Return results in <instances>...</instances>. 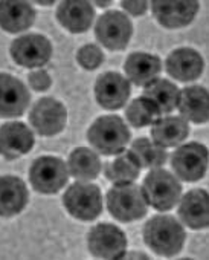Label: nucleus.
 Listing matches in <instances>:
<instances>
[{
  "instance_id": "obj_1",
  "label": "nucleus",
  "mask_w": 209,
  "mask_h": 260,
  "mask_svg": "<svg viewBox=\"0 0 209 260\" xmlns=\"http://www.w3.org/2000/svg\"><path fill=\"white\" fill-rule=\"evenodd\" d=\"M87 140L102 155H119L130 141V130L121 116L106 115L90 125Z\"/></svg>"
},
{
  "instance_id": "obj_2",
  "label": "nucleus",
  "mask_w": 209,
  "mask_h": 260,
  "mask_svg": "<svg viewBox=\"0 0 209 260\" xmlns=\"http://www.w3.org/2000/svg\"><path fill=\"white\" fill-rule=\"evenodd\" d=\"M144 240L156 254L171 257L183 248L185 230L171 216H154L144 226Z\"/></svg>"
},
{
  "instance_id": "obj_3",
  "label": "nucleus",
  "mask_w": 209,
  "mask_h": 260,
  "mask_svg": "<svg viewBox=\"0 0 209 260\" xmlns=\"http://www.w3.org/2000/svg\"><path fill=\"white\" fill-rule=\"evenodd\" d=\"M110 214L119 222H132L147 214V199L142 188L135 182L116 184L107 193Z\"/></svg>"
},
{
  "instance_id": "obj_4",
  "label": "nucleus",
  "mask_w": 209,
  "mask_h": 260,
  "mask_svg": "<svg viewBox=\"0 0 209 260\" xmlns=\"http://www.w3.org/2000/svg\"><path fill=\"white\" fill-rule=\"evenodd\" d=\"M142 191L147 199V204L157 211H168L171 210L180 199L182 185L170 172L163 169L151 170L142 184Z\"/></svg>"
},
{
  "instance_id": "obj_5",
  "label": "nucleus",
  "mask_w": 209,
  "mask_h": 260,
  "mask_svg": "<svg viewBox=\"0 0 209 260\" xmlns=\"http://www.w3.org/2000/svg\"><path fill=\"white\" fill-rule=\"evenodd\" d=\"M66 210L79 220H93L102 211V196L95 184L76 182L63 198Z\"/></svg>"
},
{
  "instance_id": "obj_6",
  "label": "nucleus",
  "mask_w": 209,
  "mask_h": 260,
  "mask_svg": "<svg viewBox=\"0 0 209 260\" xmlns=\"http://www.w3.org/2000/svg\"><path fill=\"white\" fill-rule=\"evenodd\" d=\"M133 34L132 20L121 11H107L102 14L95 28V36L101 45L110 51L124 49Z\"/></svg>"
},
{
  "instance_id": "obj_7",
  "label": "nucleus",
  "mask_w": 209,
  "mask_h": 260,
  "mask_svg": "<svg viewBox=\"0 0 209 260\" xmlns=\"http://www.w3.org/2000/svg\"><path fill=\"white\" fill-rule=\"evenodd\" d=\"M87 245L90 252L99 258H121L127 248V237L116 225L99 223L89 231Z\"/></svg>"
},
{
  "instance_id": "obj_8",
  "label": "nucleus",
  "mask_w": 209,
  "mask_h": 260,
  "mask_svg": "<svg viewBox=\"0 0 209 260\" xmlns=\"http://www.w3.org/2000/svg\"><path fill=\"white\" fill-rule=\"evenodd\" d=\"M29 179L32 187L45 194H54L60 191L67 182L66 164L54 156H41L32 162L29 170Z\"/></svg>"
},
{
  "instance_id": "obj_9",
  "label": "nucleus",
  "mask_w": 209,
  "mask_h": 260,
  "mask_svg": "<svg viewBox=\"0 0 209 260\" xmlns=\"http://www.w3.org/2000/svg\"><path fill=\"white\" fill-rule=\"evenodd\" d=\"M171 166L180 179L186 182L198 181L207 169V149L198 143L185 144L173 153Z\"/></svg>"
},
{
  "instance_id": "obj_10",
  "label": "nucleus",
  "mask_w": 209,
  "mask_h": 260,
  "mask_svg": "<svg viewBox=\"0 0 209 260\" xmlns=\"http://www.w3.org/2000/svg\"><path fill=\"white\" fill-rule=\"evenodd\" d=\"M29 121L41 137H54L66 127L67 112L55 98H41L31 109Z\"/></svg>"
},
{
  "instance_id": "obj_11",
  "label": "nucleus",
  "mask_w": 209,
  "mask_h": 260,
  "mask_svg": "<svg viewBox=\"0 0 209 260\" xmlns=\"http://www.w3.org/2000/svg\"><path fill=\"white\" fill-rule=\"evenodd\" d=\"M11 55L14 61L20 66L40 68L49 61L52 55V45L43 36L28 34L13 42Z\"/></svg>"
},
{
  "instance_id": "obj_12",
  "label": "nucleus",
  "mask_w": 209,
  "mask_h": 260,
  "mask_svg": "<svg viewBox=\"0 0 209 260\" xmlns=\"http://www.w3.org/2000/svg\"><path fill=\"white\" fill-rule=\"evenodd\" d=\"M31 95L26 86L10 74H0V116L14 118L25 113Z\"/></svg>"
},
{
  "instance_id": "obj_13",
  "label": "nucleus",
  "mask_w": 209,
  "mask_h": 260,
  "mask_svg": "<svg viewBox=\"0 0 209 260\" xmlns=\"http://www.w3.org/2000/svg\"><path fill=\"white\" fill-rule=\"evenodd\" d=\"M96 101L109 110L122 107L130 96V83L118 72L102 74L95 84Z\"/></svg>"
},
{
  "instance_id": "obj_14",
  "label": "nucleus",
  "mask_w": 209,
  "mask_h": 260,
  "mask_svg": "<svg viewBox=\"0 0 209 260\" xmlns=\"http://www.w3.org/2000/svg\"><path fill=\"white\" fill-rule=\"evenodd\" d=\"M151 11L162 26L174 29L183 28L194 20L198 11V4L192 2V0H183V2L154 0V2H151Z\"/></svg>"
},
{
  "instance_id": "obj_15",
  "label": "nucleus",
  "mask_w": 209,
  "mask_h": 260,
  "mask_svg": "<svg viewBox=\"0 0 209 260\" xmlns=\"http://www.w3.org/2000/svg\"><path fill=\"white\" fill-rule=\"evenodd\" d=\"M34 147V134L23 122H7L0 127V155L17 159Z\"/></svg>"
},
{
  "instance_id": "obj_16",
  "label": "nucleus",
  "mask_w": 209,
  "mask_h": 260,
  "mask_svg": "<svg viewBox=\"0 0 209 260\" xmlns=\"http://www.w3.org/2000/svg\"><path fill=\"white\" fill-rule=\"evenodd\" d=\"M179 217L192 230H203L209 223V199L203 188L188 191L179 207Z\"/></svg>"
},
{
  "instance_id": "obj_17",
  "label": "nucleus",
  "mask_w": 209,
  "mask_h": 260,
  "mask_svg": "<svg viewBox=\"0 0 209 260\" xmlns=\"http://www.w3.org/2000/svg\"><path fill=\"white\" fill-rule=\"evenodd\" d=\"M201 55L191 48H180L173 51L166 58L168 74L179 81H192L203 72Z\"/></svg>"
},
{
  "instance_id": "obj_18",
  "label": "nucleus",
  "mask_w": 209,
  "mask_h": 260,
  "mask_svg": "<svg viewBox=\"0 0 209 260\" xmlns=\"http://www.w3.org/2000/svg\"><path fill=\"white\" fill-rule=\"evenodd\" d=\"M57 19L67 31L79 34L92 26L95 10L84 0H66L57 10Z\"/></svg>"
},
{
  "instance_id": "obj_19",
  "label": "nucleus",
  "mask_w": 209,
  "mask_h": 260,
  "mask_svg": "<svg viewBox=\"0 0 209 260\" xmlns=\"http://www.w3.org/2000/svg\"><path fill=\"white\" fill-rule=\"evenodd\" d=\"M28 190L17 176H0V216L11 217L23 211L28 204Z\"/></svg>"
},
{
  "instance_id": "obj_20",
  "label": "nucleus",
  "mask_w": 209,
  "mask_h": 260,
  "mask_svg": "<svg viewBox=\"0 0 209 260\" xmlns=\"http://www.w3.org/2000/svg\"><path fill=\"white\" fill-rule=\"evenodd\" d=\"M35 11L28 2L4 0L0 2V28L8 32H22L32 26Z\"/></svg>"
},
{
  "instance_id": "obj_21",
  "label": "nucleus",
  "mask_w": 209,
  "mask_h": 260,
  "mask_svg": "<svg viewBox=\"0 0 209 260\" xmlns=\"http://www.w3.org/2000/svg\"><path fill=\"white\" fill-rule=\"evenodd\" d=\"M207 90L201 86H189L179 92L177 107L180 113L195 124H203L207 121Z\"/></svg>"
},
{
  "instance_id": "obj_22",
  "label": "nucleus",
  "mask_w": 209,
  "mask_h": 260,
  "mask_svg": "<svg viewBox=\"0 0 209 260\" xmlns=\"http://www.w3.org/2000/svg\"><path fill=\"white\" fill-rule=\"evenodd\" d=\"M189 134L188 121L182 116H166L154 122L151 137L160 147H174L183 143Z\"/></svg>"
},
{
  "instance_id": "obj_23",
  "label": "nucleus",
  "mask_w": 209,
  "mask_h": 260,
  "mask_svg": "<svg viewBox=\"0 0 209 260\" xmlns=\"http://www.w3.org/2000/svg\"><path fill=\"white\" fill-rule=\"evenodd\" d=\"M126 74L136 86H147L160 74V60L145 52H133L126 61Z\"/></svg>"
},
{
  "instance_id": "obj_24",
  "label": "nucleus",
  "mask_w": 209,
  "mask_h": 260,
  "mask_svg": "<svg viewBox=\"0 0 209 260\" xmlns=\"http://www.w3.org/2000/svg\"><path fill=\"white\" fill-rule=\"evenodd\" d=\"M179 92V87L171 81L154 78L145 86L144 96L151 100L162 113H170L177 107Z\"/></svg>"
},
{
  "instance_id": "obj_25",
  "label": "nucleus",
  "mask_w": 209,
  "mask_h": 260,
  "mask_svg": "<svg viewBox=\"0 0 209 260\" xmlns=\"http://www.w3.org/2000/svg\"><path fill=\"white\" fill-rule=\"evenodd\" d=\"M69 170L73 178L90 181L98 176L101 170V162L95 152L86 147H78L69 156Z\"/></svg>"
},
{
  "instance_id": "obj_26",
  "label": "nucleus",
  "mask_w": 209,
  "mask_h": 260,
  "mask_svg": "<svg viewBox=\"0 0 209 260\" xmlns=\"http://www.w3.org/2000/svg\"><path fill=\"white\" fill-rule=\"evenodd\" d=\"M138 161L139 167L142 169H159L166 162L168 153L163 147L151 143L147 138H139L132 144L130 150Z\"/></svg>"
},
{
  "instance_id": "obj_27",
  "label": "nucleus",
  "mask_w": 209,
  "mask_h": 260,
  "mask_svg": "<svg viewBox=\"0 0 209 260\" xmlns=\"http://www.w3.org/2000/svg\"><path fill=\"white\" fill-rule=\"evenodd\" d=\"M106 178L115 184H122V182H133L139 173H141V167L138 164V161L135 159L133 153L124 152L121 156H118L112 164L106 166Z\"/></svg>"
},
{
  "instance_id": "obj_28",
  "label": "nucleus",
  "mask_w": 209,
  "mask_h": 260,
  "mask_svg": "<svg viewBox=\"0 0 209 260\" xmlns=\"http://www.w3.org/2000/svg\"><path fill=\"white\" fill-rule=\"evenodd\" d=\"M159 107L148 98L141 96L133 100L126 110V116L129 122L135 127H145L150 124H154L160 118Z\"/></svg>"
},
{
  "instance_id": "obj_29",
  "label": "nucleus",
  "mask_w": 209,
  "mask_h": 260,
  "mask_svg": "<svg viewBox=\"0 0 209 260\" xmlns=\"http://www.w3.org/2000/svg\"><path fill=\"white\" fill-rule=\"evenodd\" d=\"M76 60H78V63H79L84 69L93 71V69H96V68L102 63L104 54H102V51H101L96 45H86V46H82V48L78 51Z\"/></svg>"
},
{
  "instance_id": "obj_30",
  "label": "nucleus",
  "mask_w": 209,
  "mask_h": 260,
  "mask_svg": "<svg viewBox=\"0 0 209 260\" xmlns=\"http://www.w3.org/2000/svg\"><path fill=\"white\" fill-rule=\"evenodd\" d=\"M28 80H29L31 87L34 90H40V92L48 90L51 87V84H52L51 77H49V74L46 71H34V72L29 74Z\"/></svg>"
},
{
  "instance_id": "obj_31",
  "label": "nucleus",
  "mask_w": 209,
  "mask_h": 260,
  "mask_svg": "<svg viewBox=\"0 0 209 260\" xmlns=\"http://www.w3.org/2000/svg\"><path fill=\"white\" fill-rule=\"evenodd\" d=\"M122 8H126L133 16H142L147 11V2H121Z\"/></svg>"
},
{
  "instance_id": "obj_32",
  "label": "nucleus",
  "mask_w": 209,
  "mask_h": 260,
  "mask_svg": "<svg viewBox=\"0 0 209 260\" xmlns=\"http://www.w3.org/2000/svg\"><path fill=\"white\" fill-rule=\"evenodd\" d=\"M110 2H98V7H109Z\"/></svg>"
},
{
  "instance_id": "obj_33",
  "label": "nucleus",
  "mask_w": 209,
  "mask_h": 260,
  "mask_svg": "<svg viewBox=\"0 0 209 260\" xmlns=\"http://www.w3.org/2000/svg\"><path fill=\"white\" fill-rule=\"evenodd\" d=\"M54 2H41V5H52Z\"/></svg>"
}]
</instances>
